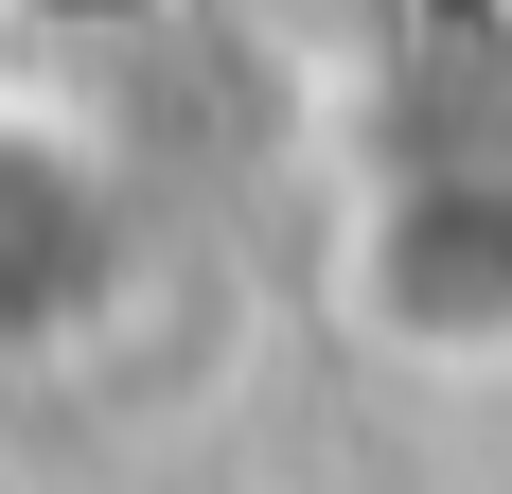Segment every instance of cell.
<instances>
[{
  "mask_svg": "<svg viewBox=\"0 0 512 494\" xmlns=\"http://www.w3.org/2000/svg\"><path fill=\"white\" fill-rule=\"evenodd\" d=\"M336 318L389 371H512V159H424L354 212Z\"/></svg>",
  "mask_w": 512,
  "mask_h": 494,
  "instance_id": "6da1fadb",
  "label": "cell"
}]
</instances>
